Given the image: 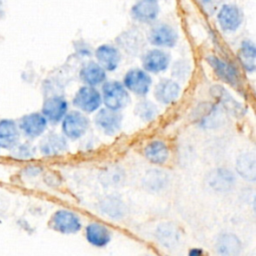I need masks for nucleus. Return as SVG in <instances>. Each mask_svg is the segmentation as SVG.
<instances>
[{
    "label": "nucleus",
    "mask_w": 256,
    "mask_h": 256,
    "mask_svg": "<svg viewBox=\"0 0 256 256\" xmlns=\"http://www.w3.org/2000/svg\"><path fill=\"white\" fill-rule=\"evenodd\" d=\"M100 93L102 104L109 110L120 112L126 108L131 101L130 93L124 87L122 82L117 80L105 81L101 85Z\"/></svg>",
    "instance_id": "obj_1"
},
{
    "label": "nucleus",
    "mask_w": 256,
    "mask_h": 256,
    "mask_svg": "<svg viewBox=\"0 0 256 256\" xmlns=\"http://www.w3.org/2000/svg\"><path fill=\"white\" fill-rule=\"evenodd\" d=\"M90 127V119L79 110L68 111L61 121L62 135L71 141L81 139Z\"/></svg>",
    "instance_id": "obj_2"
},
{
    "label": "nucleus",
    "mask_w": 256,
    "mask_h": 256,
    "mask_svg": "<svg viewBox=\"0 0 256 256\" xmlns=\"http://www.w3.org/2000/svg\"><path fill=\"white\" fill-rule=\"evenodd\" d=\"M179 35L177 30L165 22H157L151 25L147 32L146 40L154 48L169 49L177 45Z\"/></svg>",
    "instance_id": "obj_3"
},
{
    "label": "nucleus",
    "mask_w": 256,
    "mask_h": 256,
    "mask_svg": "<svg viewBox=\"0 0 256 256\" xmlns=\"http://www.w3.org/2000/svg\"><path fill=\"white\" fill-rule=\"evenodd\" d=\"M48 227L64 235L76 234L82 229L80 216L69 209H58L50 217Z\"/></svg>",
    "instance_id": "obj_4"
},
{
    "label": "nucleus",
    "mask_w": 256,
    "mask_h": 256,
    "mask_svg": "<svg viewBox=\"0 0 256 256\" xmlns=\"http://www.w3.org/2000/svg\"><path fill=\"white\" fill-rule=\"evenodd\" d=\"M151 75L139 67H133L126 71L122 84L129 93L138 97H146L152 87Z\"/></svg>",
    "instance_id": "obj_5"
},
{
    "label": "nucleus",
    "mask_w": 256,
    "mask_h": 256,
    "mask_svg": "<svg viewBox=\"0 0 256 256\" xmlns=\"http://www.w3.org/2000/svg\"><path fill=\"white\" fill-rule=\"evenodd\" d=\"M72 104L76 110L84 114L95 113L102 105L101 93L95 87L83 85L75 92L72 98Z\"/></svg>",
    "instance_id": "obj_6"
},
{
    "label": "nucleus",
    "mask_w": 256,
    "mask_h": 256,
    "mask_svg": "<svg viewBox=\"0 0 256 256\" xmlns=\"http://www.w3.org/2000/svg\"><path fill=\"white\" fill-rule=\"evenodd\" d=\"M216 20L223 32H236L243 24L244 14L235 3H224L216 12Z\"/></svg>",
    "instance_id": "obj_7"
},
{
    "label": "nucleus",
    "mask_w": 256,
    "mask_h": 256,
    "mask_svg": "<svg viewBox=\"0 0 256 256\" xmlns=\"http://www.w3.org/2000/svg\"><path fill=\"white\" fill-rule=\"evenodd\" d=\"M205 60L223 83L233 88H238L241 85L240 72L234 65L216 55H208Z\"/></svg>",
    "instance_id": "obj_8"
},
{
    "label": "nucleus",
    "mask_w": 256,
    "mask_h": 256,
    "mask_svg": "<svg viewBox=\"0 0 256 256\" xmlns=\"http://www.w3.org/2000/svg\"><path fill=\"white\" fill-rule=\"evenodd\" d=\"M146 38L136 28H129L121 32L115 39L117 48L130 56H141L146 45Z\"/></svg>",
    "instance_id": "obj_9"
},
{
    "label": "nucleus",
    "mask_w": 256,
    "mask_h": 256,
    "mask_svg": "<svg viewBox=\"0 0 256 256\" xmlns=\"http://www.w3.org/2000/svg\"><path fill=\"white\" fill-rule=\"evenodd\" d=\"M222 109L216 103H202L193 113L194 123L202 129H212L221 125L223 121Z\"/></svg>",
    "instance_id": "obj_10"
},
{
    "label": "nucleus",
    "mask_w": 256,
    "mask_h": 256,
    "mask_svg": "<svg viewBox=\"0 0 256 256\" xmlns=\"http://www.w3.org/2000/svg\"><path fill=\"white\" fill-rule=\"evenodd\" d=\"M171 63V55L165 49L152 48L146 50L141 55L142 69L149 74H159L165 72Z\"/></svg>",
    "instance_id": "obj_11"
},
{
    "label": "nucleus",
    "mask_w": 256,
    "mask_h": 256,
    "mask_svg": "<svg viewBox=\"0 0 256 256\" xmlns=\"http://www.w3.org/2000/svg\"><path fill=\"white\" fill-rule=\"evenodd\" d=\"M68 111L69 104L64 96L51 95L44 100L40 113L44 116L48 123L57 125L61 123Z\"/></svg>",
    "instance_id": "obj_12"
},
{
    "label": "nucleus",
    "mask_w": 256,
    "mask_h": 256,
    "mask_svg": "<svg viewBox=\"0 0 256 256\" xmlns=\"http://www.w3.org/2000/svg\"><path fill=\"white\" fill-rule=\"evenodd\" d=\"M94 124L103 134L114 136L121 131L123 115L118 111L100 108L94 116Z\"/></svg>",
    "instance_id": "obj_13"
},
{
    "label": "nucleus",
    "mask_w": 256,
    "mask_h": 256,
    "mask_svg": "<svg viewBox=\"0 0 256 256\" xmlns=\"http://www.w3.org/2000/svg\"><path fill=\"white\" fill-rule=\"evenodd\" d=\"M210 94L215 100L216 104L225 112L233 115L235 117H242L246 109L245 107L238 102L229 91H227L221 85H214L210 88Z\"/></svg>",
    "instance_id": "obj_14"
},
{
    "label": "nucleus",
    "mask_w": 256,
    "mask_h": 256,
    "mask_svg": "<svg viewBox=\"0 0 256 256\" xmlns=\"http://www.w3.org/2000/svg\"><path fill=\"white\" fill-rule=\"evenodd\" d=\"M17 124L20 133L30 140L42 136L48 126V122L40 112H32L23 115Z\"/></svg>",
    "instance_id": "obj_15"
},
{
    "label": "nucleus",
    "mask_w": 256,
    "mask_h": 256,
    "mask_svg": "<svg viewBox=\"0 0 256 256\" xmlns=\"http://www.w3.org/2000/svg\"><path fill=\"white\" fill-rule=\"evenodd\" d=\"M160 14V6L157 0H138L131 9L132 19L142 24H153Z\"/></svg>",
    "instance_id": "obj_16"
},
{
    "label": "nucleus",
    "mask_w": 256,
    "mask_h": 256,
    "mask_svg": "<svg viewBox=\"0 0 256 256\" xmlns=\"http://www.w3.org/2000/svg\"><path fill=\"white\" fill-rule=\"evenodd\" d=\"M181 93L179 82L172 78H161L153 89L155 100L162 105H171L175 103Z\"/></svg>",
    "instance_id": "obj_17"
},
{
    "label": "nucleus",
    "mask_w": 256,
    "mask_h": 256,
    "mask_svg": "<svg viewBox=\"0 0 256 256\" xmlns=\"http://www.w3.org/2000/svg\"><path fill=\"white\" fill-rule=\"evenodd\" d=\"M94 57L95 61L106 71V72H113L115 71L122 59V55L120 50L117 48L116 45L104 43L99 45L94 50Z\"/></svg>",
    "instance_id": "obj_18"
},
{
    "label": "nucleus",
    "mask_w": 256,
    "mask_h": 256,
    "mask_svg": "<svg viewBox=\"0 0 256 256\" xmlns=\"http://www.w3.org/2000/svg\"><path fill=\"white\" fill-rule=\"evenodd\" d=\"M235 175L228 168H215L211 170L206 177L207 185L216 192H229L235 184Z\"/></svg>",
    "instance_id": "obj_19"
},
{
    "label": "nucleus",
    "mask_w": 256,
    "mask_h": 256,
    "mask_svg": "<svg viewBox=\"0 0 256 256\" xmlns=\"http://www.w3.org/2000/svg\"><path fill=\"white\" fill-rule=\"evenodd\" d=\"M69 144L67 139L58 133H48L39 142V151L43 156H59L68 151Z\"/></svg>",
    "instance_id": "obj_20"
},
{
    "label": "nucleus",
    "mask_w": 256,
    "mask_h": 256,
    "mask_svg": "<svg viewBox=\"0 0 256 256\" xmlns=\"http://www.w3.org/2000/svg\"><path fill=\"white\" fill-rule=\"evenodd\" d=\"M86 241L96 248L106 247L112 240L111 230L100 222H90L84 228Z\"/></svg>",
    "instance_id": "obj_21"
},
{
    "label": "nucleus",
    "mask_w": 256,
    "mask_h": 256,
    "mask_svg": "<svg viewBox=\"0 0 256 256\" xmlns=\"http://www.w3.org/2000/svg\"><path fill=\"white\" fill-rule=\"evenodd\" d=\"M79 79L81 82L90 87H97L102 85L107 78V72L93 60L86 61L79 70Z\"/></svg>",
    "instance_id": "obj_22"
},
{
    "label": "nucleus",
    "mask_w": 256,
    "mask_h": 256,
    "mask_svg": "<svg viewBox=\"0 0 256 256\" xmlns=\"http://www.w3.org/2000/svg\"><path fill=\"white\" fill-rule=\"evenodd\" d=\"M155 238L165 249H176L181 241L178 227L171 222H162L155 229Z\"/></svg>",
    "instance_id": "obj_23"
},
{
    "label": "nucleus",
    "mask_w": 256,
    "mask_h": 256,
    "mask_svg": "<svg viewBox=\"0 0 256 256\" xmlns=\"http://www.w3.org/2000/svg\"><path fill=\"white\" fill-rule=\"evenodd\" d=\"M215 251L219 256H239L242 251L241 240L234 233H221L216 238Z\"/></svg>",
    "instance_id": "obj_24"
},
{
    "label": "nucleus",
    "mask_w": 256,
    "mask_h": 256,
    "mask_svg": "<svg viewBox=\"0 0 256 256\" xmlns=\"http://www.w3.org/2000/svg\"><path fill=\"white\" fill-rule=\"evenodd\" d=\"M144 157L154 165H164L170 156L168 145L160 139L149 141L143 148Z\"/></svg>",
    "instance_id": "obj_25"
},
{
    "label": "nucleus",
    "mask_w": 256,
    "mask_h": 256,
    "mask_svg": "<svg viewBox=\"0 0 256 256\" xmlns=\"http://www.w3.org/2000/svg\"><path fill=\"white\" fill-rule=\"evenodd\" d=\"M20 130L16 121L12 119H2L0 121V148L12 150L19 144Z\"/></svg>",
    "instance_id": "obj_26"
},
{
    "label": "nucleus",
    "mask_w": 256,
    "mask_h": 256,
    "mask_svg": "<svg viewBox=\"0 0 256 256\" xmlns=\"http://www.w3.org/2000/svg\"><path fill=\"white\" fill-rule=\"evenodd\" d=\"M236 171L244 180L254 182L256 180V157L253 151L241 152L235 164Z\"/></svg>",
    "instance_id": "obj_27"
},
{
    "label": "nucleus",
    "mask_w": 256,
    "mask_h": 256,
    "mask_svg": "<svg viewBox=\"0 0 256 256\" xmlns=\"http://www.w3.org/2000/svg\"><path fill=\"white\" fill-rule=\"evenodd\" d=\"M99 210L102 214L115 220L122 219L126 215V205L121 198L115 195H108L99 201Z\"/></svg>",
    "instance_id": "obj_28"
},
{
    "label": "nucleus",
    "mask_w": 256,
    "mask_h": 256,
    "mask_svg": "<svg viewBox=\"0 0 256 256\" xmlns=\"http://www.w3.org/2000/svg\"><path fill=\"white\" fill-rule=\"evenodd\" d=\"M237 58L243 70L247 73H253L256 69V47L253 41L243 40L237 51Z\"/></svg>",
    "instance_id": "obj_29"
},
{
    "label": "nucleus",
    "mask_w": 256,
    "mask_h": 256,
    "mask_svg": "<svg viewBox=\"0 0 256 256\" xmlns=\"http://www.w3.org/2000/svg\"><path fill=\"white\" fill-rule=\"evenodd\" d=\"M142 183L146 190L150 192H159L167 187L169 183V177L162 170L152 169L146 172Z\"/></svg>",
    "instance_id": "obj_30"
},
{
    "label": "nucleus",
    "mask_w": 256,
    "mask_h": 256,
    "mask_svg": "<svg viewBox=\"0 0 256 256\" xmlns=\"http://www.w3.org/2000/svg\"><path fill=\"white\" fill-rule=\"evenodd\" d=\"M134 114L141 121L145 123H150L154 121L159 115V108L151 100L143 98L135 104Z\"/></svg>",
    "instance_id": "obj_31"
},
{
    "label": "nucleus",
    "mask_w": 256,
    "mask_h": 256,
    "mask_svg": "<svg viewBox=\"0 0 256 256\" xmlns=\"http://www.w3.org/2000/svg\"><path fill=\"white\" fill-rule=\"evenodd\" d=\"M100 179L103 185L106 186H118L125 179L124 171L119 167L107 168L100 175Z\"/></svg>",
    "instance_id": "obj_32"
},
{
    "label": "nucleus",
    "mask_w": 256,
    "mask_h": 256,
    "mask_svg": "<svg viewBox=\"0 0 256 256\" xmlns=\"http://www.w3.org/2000/svg\"><path fill=\"white\" fill-rule=\"evenodd\" d=\"M10 151L11 157L18 160H28L33 158L36 154V148L28 142L19 143Z\"/></svg>",
    "instance_id": "obj_33"
},
{
    "label": "nucleus",
    "mask_w": 256,
    "mask_h": 256,
    "mask_svg": "<svg viewBox=\"0 0 256 256\" xmlns=\"http://www.w3.org/2000/svg\"><path fill=\"white\" fill-rule=\"evenodd\" d=\"M190 70H191V66L190 64L185 61V60H178L176 62H174V64L172 65V70H171V75H172V79L178 81H185L190 74Z\"/></svg>",
    "instance_id": "obj_34"
},
{
    "label": "nucleus",
    "mask_w": 256,
    "mask_h": 256,
    "mask_svg": "<svg viewBox=\"0 0 256 256\" xmlns=\"http://www.w3.org/2000/svg\"><path fill=\"white\" fill-rule=\"evenodd\" d=\"M200 9L207 16H212L216 14L218 9L226 3L227 0H195Z\"/></svg>",
    "instance_id": "obj_35"
},
{
    "label": "nucleus",
    "mask_w": 256,
    "mask_h": 256,
    "mask_svg": "<svg viewBox=\"0 0 256 256\" xmlns=\"http://www.w3.org/2000/svg\"><path fill=\"white\" fill-rule=\"evenodd\" d=\"M73 48L75 54L81 58H90L94 54V50L92 49L91 45L82 39L74 41Z\"/></svg>",
    "instance_id": "obj_36"
},
{
    "label": "nucleus",
    "mask_w": 256,
    "mask_h": 256,
    "mask_svg": "<svg viewBox=\"0 0 256 256\" xmlns=\"http://www.w3.org/2000/svg\"><path fill=\"white\" fill-rule=\"evenodd\" d=\"M22 172L26 177L31 178V177L38 176L42 172V168L40 166H36V165H29V166L25 167Z\"/></svg>",
    "instance_id": "obj_37"
},
{
    "label": "nucleus",
    "mask_w": 256,
    "mask_h": 256,
    "mask_svg": "<svg viewBox=\"0 0 256 256\" xmlns=\"http://www.w3.org/2000/svg\"><path fill=\"white\" fill-rule=\"evenodd\" d=\"M187 256H204V251L201 248H191L188 250Z\"/></svg>",
    "instance_id": "obj_38"
},
{
    "label": "nucleus",
    "mask_w": 256,
    "mask_h": 256,
    "mask_svg": "<svg viewBox=\"0 0 256 256\" xmlns=\"http://www.w3.org/2000/svg\"><path fill=\"white\" fill-rule=\"evenodd\" d=\"M3 6H4V3H3V0H0V19H2L3 17H4V14H5V12H4V8H3Z\"/></svg>",
    "instance_id": "obj_39"
},
{
    "label": "nucleus",
    "mask_w": 256,
    "mask_h": 256,
    "mask_svg": "<svg viewBox=\"0 0 256 256\" xmlns=\"http://www.w3.org/2000/svg\"><path fill=\"white\" fill-rule=\"evenodd\" d=\"M148 256H151V255H148ZM152 256H153V255H152Z\"/></svg>",
    "instance_id": "obj_40"
},
{
    "label": "nucleus",
    "mask_w": 256,
    "mask_h": 256,
    "mask_svg": "<svg viewBox=\"0 0 256 256\" xmlns=\"http://www.w3.org/2000/svg\"><path fill=\"white\" fill-rule=\"evenodd\" d=\"M157 1H159V0H157Z\"/></svg>",
    "instance_id": "obj_41"
}]
</instances>
